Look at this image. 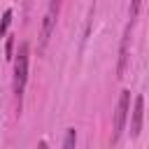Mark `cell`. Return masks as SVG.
I'll list each match as a JSON object with an SVG mask.
<instances>
[{
    "label": "cell",
    "instance_id": "cell-2",
    "mask_svg": "<svg viewBox=\"0 0 149 149\" xmlns=\"http://www.w3.org/2000/svg\"><path fill=\"white\" fill-rule=\"evenodd\" d=\"M128 114H130V91L123 88L119 93V100H116V107H114V123H112V144L119 142L121 133L126 130V121H128Z\"/></svg>",
    "mask_w": 149,
    "mask_h": 149
},
{
    "label": "cell",
    "instance_id": "cell-1",
    "mask_svg": "<svg viewBox=\"0 0 149 149\" xmlns=\"http://www.w3.org/2000/svg\"><path fill=\"white\" fill-rule=\"evenodd\" d=\"M28 61H30V44L23 40V42H19V49L14 54V79H12V88H14V98H16L19 107H21L26 81H28Z\"/></svg>",
    "mask_w": 149,
    "mask_h": 149
},
{
    "label": "cell",
    "instance_id": "cell-7",
    "mask_svg": "<svg viewBox=\"0 0 149 149\" xmlns=\"http://www.w3.org/2000/svg\"><path fill=\"white\" fill-rule=\"evenodd\" d=\"M12 7H7L5 12H2V19H0V35H7V30H9V23H12Z\"/></svg>",
    "mask_w": 149,
    "mask_h": 149
},
{
    "label": "cell",
    "instance_id": "cell-8",
    "mask_svg": "<svg viewBox=\"0 0 149 149\" xmlns=\"http://www.w3.org/2000/svg\"><path fill=\"white\" fill-rule=\"evenodd\" d=\"M12 47H14V37H9V40H7V47H5V54H7V58H12Z\"/></svg>",
    "mask_w": 149,
    "mask_h": 149
},
{
    "label": "cell",
    "instance_id": "cell-3",
    "mask_svg": "<svg viewBox=\"0 0 149 149\" xmlns=\"http://www.w3.org/2000/svg\"><path fill=\"white\" fill-rule=\"evenodd\" d=\"M142 5L140 2H133L130 5V21L126 23L123 28V35H121V47H119V63H116V77H123L126 72V65H128V42H130V30H133V23H135V14Z\"/></svg>",
    "mask_w": 149,
    "mask_h": 149
},
{
    "label": "cell",
    "instance_id": "cell-6",
    "mask_svg": "<svg viewBox=\"0 0 149 149\" xmlns=\"http://www.w3.org/2000/svg\"><path fill=\"white\" fill-rule=\"evenodd\" d=\"M74 144H77V130L70 126L65 130V137H63V149H74Z\"/></svg>",
    "mask_w": 149,
    "mask_h": 149
},
{
    "label": "cell",
    "instance_id": "cell-4",
    "mask_svg": "<svg viewBox=\"0 0 149 149\" xmlns=\"http://www.w3.org/2000/svg\"><path fill=\"white\" fill-rule=\"evenodd\" d=\"M58 9H61V2H49L47 5V12L42 16V30H40V51L47 47L54 28H56V19H58Z\"/></svg>",
    "mask_w": 149,
    "mask_h": 149
},
{
    "label": "cell",
    "instance_id": "cell-5",
    "mask_svg": "<svg viewBox=\"0 0 149 149\" xmlns=\"http://www.w3.org/2000/svg\"><path fill=\"white\" fill-rule=\"evenodd\" d=\"M142 121H144V98L135 95L133 100V112H130V137H137L142 130Z\"/></svg>",
    "mask_w": 149,
    "mask_h": 149
},
{
    "label": "cell",
    "instance_id": "cell-9",
    "mask_svg": "<svg viewBox=\"0 0 149 149\" xmlns=\"http://www.w3.org/2000/svg\"><path fill=\"white\" fill-rule=\"evenodd\" d=\"M37 149H47V140H40V144H37Z\"/></svg>",
    "mask_w": 149,
    "mask_h": 149
}]
</instances>
